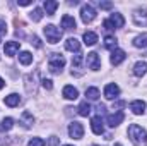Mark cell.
Returning <instances> with one entry per match:
<instances>
[{
    "instance_id": "cell-1",
    "label": "cell",
    "mask_w": 147,
    "mask_h": 146,
    "mask_svg": "<svg viewBox=\"0 0 147 146\" xmlns=\"http://www.w3.org/2000/svg\"><path fill=\"white\" fill-rule=\"evenodd\" d=\"M128 138L135 146H146L147 145V131L142 129L139 124H132L128 127Z\"/></svg>"
},
{
    "instance_id": "cell-2",
    "label": "cell",
    "mask_w": 147,
    "mask_h": 146,
    "mask_svg": "<svg viewBox=\"0 0 147 146\" xmlns=\"http://www.w3.org/2000/svg\"><path fill=\"white\" fill-rule=\"evenodd\" d=\"M63 65H65V59H63L60 53H51V55H50V59H48V69L53 74L62 72Z\"/></svg>"
},
{
    "instance_id": "cell-3",
    "label": "cell",
    "mask_w": 147,
    "mask_h": 146,
    "mask_svg": "<svg viewBox=\"0 0 147 146\" xmlns=\"http://www.w3.org/2000/svg\"><path fill=\"white\" fill-rule=\"evenodd\" d=\"M45 36H46V41H50V43H58L60 41V38H62V31L57 28V26H53V24H48V26H45Z\"/></svg>"
},
{
    "instance_id": "cell-4",
    "label": "cell",
    "mask_w": 147,
    "mask_h": 146,
    "mask_svg": "<svg viewBox=\"0 0 147 146\" xmlns=\"http://www.w3.org/2000/svg\"><path fill=\"white\" fill-rule=\"evenodd\" d=\"M80 19H82L84 24H89V23H92L96 19V10L92 9V5H89V3L82 5V9H80Z\"/></svg>"
},
{
    "instance_id": "cell-5",
    "label": "cell",
    "mask_w": 147,
    "mask_h": 146,
    "mask_svg": "<svg viewBox=\"0 0 147 146\" xmlns=\"http://www.w3.org/2000/svg\"><path fill=\"white\" fill-rule=\"evenodd\" d=\"M86 62H87V67H89V69H92V71H98V69H101V59H99V55H98L96 52H91V53H87V59H86Z\"/></svg>"
},
{
    "instance_id": "cell-6",
    "label": "cell",
    "mask_w": 147,
    "mask_h": 146,
    "mask_svg": "<svg viewBox=\"0 0 147 146\" xmlns=\"http://www.w3.org/2000/svg\"><path fill=\"white\" fill-rule=\"evenodd\" d=\"M69 134H70V138H74V139H82V136H84L82 124L80 122H72L69 126Z\"/></svg>"
},
{
    "instance_id": "cell-7",
    "label": "cell",
    "mask_w": 147,
    "mask_h": 146,
    "mask_svg": "<svg viewBox=\"0 0 147 146\" xmlns=\"http://www.w3.org/2000/svg\"><path fill=\"white\" fill-rule=\"evenodd\" d=\"M134 23L137 26H147V9H137L134 12Z\"/></svg>"
},
{
    "instance_id": "cell-8",
    "label": "cell",
    "mask_w": 147,
    "mask_h": 146,
    "mask_svg": "<svg viewBox=\"0 0 147 146\" xmlns=\"http://www.w3.org/2000/svg\"><path fill=\"white\" fill-rule=\"evenodd\" d=\"M123 119H125V113L123 112H116V113H110L106 117V122H108L110 127H116V126H120L123 122Z\"/></svg>"
},
{
    "instance_id": "cell-9",
    "label": "cell",
    "mask_w": 147,
    "mask_h": 146,
    "mask_svg": "<svg viewBox=\"0 0 147 146\" xmlns=\"http://www.w3.org/2000/svg\"><path fill=\"white\" fill-rule=\"evenodd\" d=\"M91 129H92V132H94V134H98V136L105 132V126H103V120H101V117H99V115L91 119Z\"/></svg>"
},
{
    "instance_id": "cell-10",
    "label": "cell",
    "mask_w": 147,
    "mask_h": 146,
    "mask_svg": "<svg viewBox=\"0 0 147 146\" xmlns=\"http://www.w3.org/2000/svg\"><path fill=\"white\" fill-rule=\"evenodd\" d=\"M125 59H127V53H125L123 50L116 48V50L111 52V64H113V65H120Z\"/></svg>"
},
{
    "instance_id": "cell-11",
    "label": "cell",
    "mask_w": 147,
    "mask_h": 146,
    "mask_svg": "<svg viewBox=\"0 0 147 146\" xmlns=\"http://www.w3.org/2000/svg\"><path fill=\"white\" fill-rule=\"evenodd\" d=\"M120 95V88L115 84V83H111V84H106V88H105V96L108 98V100H113V98H116Z\"/></svg>"
},
{
    "instance_id": "cell-12",
    "label": "cell",
    "mask_w": 147,
    "mask_h": 146,
    "mask_svg": "<svg viewBox=\"0 0 147 146\" xmlns=\"http://www.w3.org/2000/svg\"><path fill=\"white\" fill-rule=\"evenodd\" d=\"M75 19H74L72 16H69V14H65L63 17H62V28L63 29H67V31H74L75 29Z\"/></svg>"
},
{
    "instance_id": "cell-13",
    "label": "cell",
    "mask_w": 147,
    "mask_h": 146,
    "mask_svg": "<svg viewBox=\"0 0 147 146\" xmlns=\"http://www.w3.org/2000/svg\"><path fill=\"white\" fill-rule=\"evenodd\" d=\"M130 110H132L135 115H142V113L146 112V102H142V100L132 102V103H130Z\"/></svg>"
},
{
    "instance_id": "cell-14",
    "label": "cell",
    "mask_w": 147,
    "mask_h": 146,
    "mask_svg": "<svg viewBox=\"0 0 147 146\" xmlns=\"http://www.w3.org/2000/svg\"><path fill=\"white\" fill-rule=\"evenodd\" d=\"M17 50H19V41H7L5 46H3V52H5V55H9V57L16 55Z\"/></svg>"
},
{
    "instance_id": "cell-15",
    "label": "cell",
    "mask_w": 147,
    "mask_h": 146,
    "mask_svg": "<svg viewBox=\"0 0 147 146\" xmlns=\"http://www.w3.org/2000/svg\"><path fill=\"white\" fill-rule=\"evenodd\" d=\"M62 95H63V98H67V100H77L79 91H77L74 86H65L63 91H62Z\"/></svg>"
},
{
    "instance_id": "cell-16",
    "label": "cell",
    "mask_w": 147,
    "mask_h": 146,
    "mask_svg": "<svg viewBox=\"0 0 147 146\" xmlns=\"http://www.w3.org/2000/svg\"><path fill=\"white\" fill-rule=\"evenodd\" d=\"M3 102H5V105H7V107H17V105L21 103V96H19L17 93H12V95L5 96V98H3Z\"/></svg>"
},
{
    "instance_id": "cell-17",
    "label": "cell",
    "mask_w": 147,
    "mask_h": 146,
    "mask_svg": "<svg viewBox=\"0 0 147 146\" xmlns=\"http://www.w3.org/2000/svg\"><path fill=\"white\" fill-rule=\"evenodd\" d=\"M21 122H22V126H24V127H31V126H33V122H34L33 113H31V112H28V110H24V112H22V115H21Z\"/></svg>"
},
{
    "instance_id": "cell-18",
    "label": "cell",
    "mask_w": 147,
    "mask_h": 146,
    "mask_svg": "<svg viewBox=\"0 0 147 146\" xmlns=\"http://www.w3.org/2000/svg\"><path fill=\"white\" fill-rule=\"evenodd\" d=\"M146 72H147V62L140 60V62H137V64L134 65V74H135L137 77H142Z\"/></svg>"
},
{
    "instance_id": "cell-19",
    "label": "cell",
    "mask_w": 147,
    "mask_h": 146,
    "mask_svg": "<svg viewBox=\"0 0 147 146\" xmlns=\"http://www.w3.org/2000/svg\"><path fill=\"white\" fill-rule=\"evenodd\" d=\"M82 40H84V43H86L87 46H92V45H96V41H98V35L92 33V31H86L84 36H82Z\"/></svg>"
},
{
    "instance_id": "cell-20",
    "label": "cell",
    "mask_w": 147,
    "mask_h": 146,
    "mask_svg": "<svg viewBox=\"0 0 147 146\" xmlns=\"http://www.w3.org/2000/svg\"><path fill=\"white\" fill-rule=\"evenodd\" d=\"M43 7H45V10H46L48 16H53L55 10H57V7H58V2H55V0H45Z\"/></svg>"
},
{
    "instance_id": "cell-21",
    "label": "cell",
    "mask_w": 147,
    "mask_h": 146,
    "mask_svg": "<svg viewBox=\"0 0 147 146\" xmlns=\"http://www.w3.org/2000/svg\"><path fill=\"white\" fill-rule=\"evenodd\" d=\"M65 48L70 50V52H79V50H80V43H79L77 38H69V40L65 41Z\"/></svg>"
},
{
    "instance_id": "cell-22",
    "label": "cell",
    "mask_w": 147,
    "mask_h": 146,
    "mask_svg": "<svg viewBox=\"0 0 147 146\" xmlns=\"http://www.w3.org/2000/svg\"><path fill=\"white\" fill-rule=\"evenodd\" d=\"M110 21L113 23V26H115V28H123V24H125V19H123V16H121V14H118V12L111 14Z\"/></svg>"
},
{
    "instance_id": "cell-23",
    "label": "cell",
    "mask_w": 147,
    "mask_h": 146,
    "mask_svg": "<svg viewBox=\"0 0 147 146\" xmlns=\"http://www.w3.org/2000/svg\"><path fill=\"white\" fill-rule=\"evenodd\" d=\"M134 46L135 48H147V35H139L134 40Z\"/></svg>"
},
{
    "instance_id": "cell-24",
    "label": "cell",
    "mask_w": 147,
    "mask_h": 146,
    "mask_svg": "<svg viewBox=\"0 0 147 146\" xmlns=\"http://www.w3.org/2000/svg\"><path fill=\"white\" fill-rule=\"evenodd\" d=\"M19 62H21L22 65H29V64L33 62V55H31L29 52H21V53H19Z\"/></svg>"
},
{
    "instance_id": "cell-25",
    "label": "cell",
    "mask_w": 147,
    "mask_h": 146,
    "mask_svg": "<svg viewBox=\"0 0 147 146\" xmlns=\"http://www.w3.org/2000/svg\"><path fill=\"white\" fill-rule=\"evenodd\" d=\"M86 96H87V100L96 102V100L99 98V89H98V88H87V89H86Z\"/></svg>"
},
{
    "instance_id": "cell-26",
    "label": "cell",
    "mask_w": 147,
    "mask_h": 146,
    "mask_svg": "<svg viewBox=\"0 0 147 146\" xmlns=\"http://www.w3.org/2000/svg\"><path fill=\"white\" fill-rule=\"evenodd\" d=\"M116 45H118V40H116L115 36H106L105 38V46H106L108 50H111V52L116 50Z\"/></svg>"
},
{
    "instance_id": "cell-27",
    "label": "cell",
    "mask_w": 147,
    "mask_h": 146,
    "mask_svg": "<svg viewBox=\"0 0 147 146\" xmlns=\"http://www.w3.org/2000/svg\"><path fill=\"white\" fill-rule=\"evenodd\" d=\"M79 115H82V117H87L89 113H91V105L87 103V102H82L80 105H79Z\"/></svg>"
},
{
    "instance_id": "cell-28",
    "label": "cell",
    "mask_w": 147,
    "mask_h": 146,
    "mask_svg": "<svg viewBox=\"0 0 147 146\" xmlns=\"http://www.w3.org/2000/svg\"><path fill=\"white\" fill-rule=\"evenodd\" d=\"M0 127H2L3 131H10V129L14 127V119H12V117H5V119L0 122Z\"/></svg>"
},
{
    "instance_id": "cell-29",
    "label": "cell",
    "mask_w": 147,
    "mask_h": 146,
    "mask_svg": "<svg viewBox=\"0 0 147 146\" xmlns=\"http://www.w3.org/2000/svg\"><path fill=\"white\" fill-rule=\"evenodd\" d=\"M31 19H33L34 23H38V21H41V19H43V10H41L39 7H36V9L31 12Z\"/></svg>"
},
{
    "instance_id": "cell-30",
    "label": "cell",
    "mask_w": 147,
    "mask_h": 146,
    "mask_svg": "<svg viewBox=\"0 0 147 146\" xmlns=\"http://www.w3.org/2000/svg\"><path fill=\"white\" fill-rule=\"evenodd\" d=\"M28 146H45V141H43L41 138H33Z\"/></svg>"
},
{
    "instance_id": "cell-31",
    "label": "cell",
    "mask_w": 147,
    "mask_h": 146,
    "mask_svg": "<svg viewBox=\"0 0 147 146\" xmlns=\"http://www.w3.org/2000/svg\"><path fill=\"white\" fill-rule=\"evenodd\" d=\"M103 26H105V29H106V31H115V29H116L110 19H105V21H103Z\"/></svg>"
},
{
    "instance_id": "cell-32",
    "label": "cell",
    "mask_w": 147,
    "mask_h": 146,
    "mask_svg": "<svg viewBox=\"0 0 147 146\" xmlns=\"http://www.w3.org/2000/svg\"><path fill=\"white\" fill-rule=\"evenodd\" d=\"M80 64H82V55H75V57L72 59V67H75V69H77Z\"/></svg>"
},
{
    "instance_id": "cell-33",
    "label": "cell",
    "mask_w": 147,
    "mask_h": 146,
    "mask_svg": "<svg viewBox=\"0 0 147 146\" xmlns=\"http://www.w3.org/2000/svg\"><path fill=\"white\" fill-rule=\"evenodd\" d=\"M5 33H7V24H5V21L0 19V38L5 36Z\"/></svg>"
},
{
    "instance_id": "cell-34",
    "label": "cell",
    "mask_w": 147,
    "mask_h": 146,
    "mask_svg": "<svg viewBox=\"0 0 147 146\" xmlns=\"http://www.w3.org/2000/svg\"><path fill=\"white\" fill-rule=\"evenodd\" d=\"M41 83H43V88H45V89H51V88H53V83H51L50 79H43Z\"/></svg>"
},
{
    "instance_id": "cell-35",
    "label": "cell",
    "mask_w": 147,
    "mask_h": 146,
    "mask_svg": "<svg viewBox=\"0 0 147 146\" xmlns=\"http://www.w3.org/2000/svg\"><path fill=\"white\" fill-rule=\"evenodd\" d=\"M99 7H101V9H111L113 3H111V2H99Z\"/></svg>"
},
{
    "instance_id": "cell-36",
    "label": "cell",
    "mask_w": 147,
    "mask_h": 146,
    "mask_svg": "<svg viewBox=\"0 0 147 146\" xmlns=\"http://www.w3.org/2000/svg\"><path fill=\"white\" fill-rule=\"evenodd\" d=\"M31 43H34L36 48H41V41H39V38L38 36H33V41H31Z\"/></svg>"
},
{
    "instance_id": "cell-37",
    "label": "cell",
    "mask_w": 147,
    "mask_h": 146,
    "mask_svg": "<svg viewBox=\"0 0 147 146\" xmlns=\"http://www.w3.org/2000/svg\"><path fill=\"white\" fill-rule=\"evenodd\" d=\"M17 3H19V5H22V7H28V5H31L33 2H31V0H19Z\"/></svg>"
},
{
    "instance_id": "cell-38",
    "label": "cell",
    "mask_w": 147,
    "mask_h": 146,
    "mask_svg": "<svg viewBox=\"0 0 147 146\" xmlns=\"http://www.w3.org/2000/svg\"><path fill=\"white\" fill-rule=\"evenodd\" d=\"M121 107H125V102H118V103H113V110H115V108H121Z\"/></svg>"
},
{
    "instance_id": "cell-39",
    "label": "cell",
    "mask_w": 147,
    "mask_h": 146,
    "mask_svg": "<svg viewBox=\"0 0 147 146\" xmlns=\"http://www.w3.org/2000/svg\"><path fill=\"white\" fill-rule=\"evenodd\" d=\"M50 145H51V146H57V145H58V139H57V138L53 136V138L50 139Z\"/></svg>"
},
{
    "instance_id": "cell-40",
    "label": "cell",
    "mask_w": 147,
    "mask_h": 146,
    "mask_svg": "<svg viewBox=\"0 0 147 146\" xmlns=\"http://www.w3.org/2000/svg\"><path fill=\"white\" fill-rule=\"evenodd\" d=\"M3 84H5V83H3V79H2V77H0V89H2V88H3Z\"/></svg>"
},
{
    "instance_id": "cell-41",
    "label": "cell",
    "mask_w": 147,
    "mask_h": 146,
    "mask_svg": "<svg viewBox=\"0 0 147 146\" xmlns=\"http://www.w3.org/2000/svg\"><path fill=\"white\" fill-rule=\"evenodd\" d=\"M115 146H121V145H118V143H116V145H115Z\"/></svg>"
},
{
    "instance_id": "cell-42",
    "label": "cell",
    "mask_w": 147,
    "mask_h": 146,
    "mask_svg": "<svg viewBox=\"0 0 147 146\" xmlns=\"http://www.w3.org/2000/svg\"><path fill=\"white\" fill-rule=\"evenodd\" d=\"M63 146H72V145H63Z\"/></svg>"
},
{
    "instance_id": "cell-43",
    "label": "cell",
    "mask_w": 147,
    "mask_h": 146,
    "mask_svg": "<svg viewBox=\"0 0 147 146\" xmlns=\"http://www.w3.org/2000/svg\"><path fill=\"white\" fill-rule=\"evenodd\" d=\"M94 146H98V145H94Z\"/></svg>"
}]
</instances>
